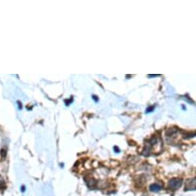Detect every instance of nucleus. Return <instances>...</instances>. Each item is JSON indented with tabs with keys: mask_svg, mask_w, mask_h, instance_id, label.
I'll return each instance as SVG.
<instances>
[{
	"mask_svg": "<svg viewBox=\"0 0 196 196\" xmlns=\"http://www.w3.org/2000/svg\"><path fill=\"white\" fill-rule=\"evenodd\" d=\"M182 185V179L179 178H172L168 182V188L170 190L175 191L178 190Z\"/></svg>",
	"mask_w": 196,
	"mask_h": 196,
	"instance_id": "nucleus-1",
	"label": "nucleus"
},
{
	"mask_svg": "<svg viewBox=\"0 0 196 196\" xmlns=\"http://www.w3.org/2000/svg\"><path fill=\"white\" fill-rule=\"evenodd\" d=\"M196 189V179L195 178H189L186 181L185 187V191H190V190H195Z\"/></svg>",
	"mask_w": 196,
	"mask_h": 196,
	"instance_id": "nucleus-2",
	"label": "nucleus"
},
{
	"mask_svg": "<svg viewBox=\"0 0 196 196\" xmlns=\"http://www.w3.org/2000/svg\"><path fill=\"white\" fill-rule=\"evenodd\" d=\"M162 188V185L158 184V183H154V184H152L150 186H149V189H150V191L153 192H159Z\"/></svg>",
	"mask_w": 196,
	"mask_h": 196,
	"instance_id": "nucleus-3",
	"label": "nucleus"
},
{
	"mask_svg": "<svg viewBox=\"0 0 196 196\" xmlns=\"http://www.w3.org/2000/svg\"><path fill=\"white\" fill-rule=\"evenodd\" d=\"M1 180H2V178L0 179V190H1V189H3V188H6V185H5V182L3 180H2V182H1Z\"/></svg>",
	"mask_w": 196,
	"mask_h": 196,
	"instance_id": "nucleus-4",
	"label": "nucleus"
},
{
	"mask_svg": "<svg viewBox=\"0 0 196 196\" xmlns=\"http://www.w3.org/2000/svg\"><path fill=\"white\" fill-rule=\"evenodd\" d=\"M0 154H1V155H2L3 158H5V157H6V151H5L4 149H2V150H1V153H0Z\"/></svg>",
	"mask_w": 196,
	"mask_h": 196,
	"instance_id": "nucleus-5",
	"label": "nucleus"
},
{
	"mask_svg": "<svg viewBox=\"0 0 196 196\" xmlns=\"http://www.w3.org/2000/svg\"><path fill=\"white\" fill-rule=\"evenodd\" d=\"M153 108H154V106H152V107H148V108H147V110H146V112L148 113V112H152V111H153Z\"/></svg>",
	"mask_w": 196,
	"mask_h": 196,
	"instance_id": "nucleus-6",
	"label": "nucleus"
},
{
	"mask_svg": "<svg viewBox=\"0 0 196 196\" xmlns=\"http://www.w3.org/2000/svg\"><path fill=\"white\" fill-rule=\"evenodd\" d=\"M114 150H115V152H116V153H118V152H120V150H119V148H118V147H117V146H115V147H114Z\"/></svg>",
	"mask_w": 196,
	"mask_h": 196,
	"instance_id": "nucleus-7",
	"label": "nucleus"
},
{
	"mask_svg": "<svg viewBox=\"0 0 196 196\" xmlns=\"http://www.w3.org/2000/svg\"><path fill=\"white\" fill-rule=\"evenodd\" d=\"M18 105H19V110H21V109H22V104H21V102H18Z\"/></svg>",
	"mask_w": 196,
	"mask_h": 196,
	"instance_id": "nucleus-8",
	"label": "nucleus"
},
{
	"mask_svg": "<svg viewBox=\"0 0 196 196\" xmlns=\"http://www.w3.org/2000/svg\"><path fill=\"white\" fill-rule=\"evenodd\" d=\"M92 98H94L95 101H96V102H97V101L98 100V98H97V96H92Z\"/></svg>",
	"mask_w": 196,
	"mask_h": 196,
	"instance_id": "nucleus-9",
	"label": "nucleus"
},
{
	"mask_svg": "<svg viewBox=\"0 0 196 196\" xmlns=\"http://www.w3.org/2000/svg\"><path fill=\"white\" fill-rule=\"evenodd\" d=\"M25 190H26V188H25V186H22V188H21V191L22 192H24Z\"/></svg>",
	"mask_w": 196,
	"mask_h": 196,
	"instance_id": "nucleus-10",
	"label": "nucleus"
}]
</instances>
